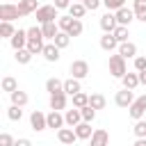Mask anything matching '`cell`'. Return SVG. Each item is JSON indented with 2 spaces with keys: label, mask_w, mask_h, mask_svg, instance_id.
<instances>
[{
  "label": "cell",
  "mask_w": 146,
  "mask_h": 146,
  "mask_svg": "<svg viewBox=\"0 0 146 146\" xmlns=\"http://www.w3.org/2000/svg\"><path fill=\"white\" fill-rule=\"evenodd\" d=\"M57 11H59V9H57L55 5H41V7L36 9V23H39V25L55 23V18H59Z\"/></svg>",
  "instance_id": "6da1fadb"
},
{
  "label": "cell",
  "mask_w": 146,
  "mask_h": 146,
  "mask_svg": "<svg viewBox=\"0 0 146 146\" xmlns=\"http://www.w3.org/2000/svg\"><path fill=\"white\" fill-rule=\"evenodd\" d=\"M107 66H110V75H114V78H119V80L128 73V68H125V59H123L119 52H116V55H110V64H107Z\"/></svg>",
  "instance_id": "7a4b0ae2"
},
{
  "label": "cell",
  "mask_w": 146,
  "mask_h": 146,
  "mask_svg": "<svg viewBox=\"0 0 146 146\" xmlns=\"http://www.w3.org/2000/svg\"><path fill=\"white\" fill-rule=\"evenodd\" d=\"M16 18H21L18 5H11V2H2V5H0V21H7V23H11V21H16Z\"/></svg>",
  "instance_id": "3957f363"
},
{
  "label": "cell",
  "mask_w": 146,
  "mask_h": 146,
  "mask_svg": "<svg viewBox=\"0 0 146 146\" xmlns=\"http://www.w3.org/2000/svg\"><path fill=\"white\" fill-rule=\"evenodd\" d=\"M128 114H130L135 121L144 119V114H146V94H144V96H139V98H135V103L128 107Z\"/></svg>",
  "instance_id": "277c9868"
},
{
  "label": "cell",
  "mask_w": 146,
  "mask_h": 146,
  "mask_svg": "<svg viewBox=\"0 0 146 146\" xmlns=\"http://www.w3.org/2000/svg\"><path fill=\"white\" fill-rule=\"evenodd\" d=\"M71 78H75V80H84L87 75H89V64L84 62V59H75V62H71Z\"/></svg>",
  "instance_id": "5b68a950"
},
{
  "label": "cell",
  "mask_w": 146,
  "mask_h": 146,
  "mask_svg": "<svg viewBox=\"0 0 146 146\" xmlns=\"http://www.w3.org/2000/svg\"><path fill=\"white\" fill-rule=\"evenodd\" d=\"M30 125H32V130H34V132L46 130V128H48V114H43V112L34 110V112L30 114Z\"/></svg>",
  "instance_id": "8992f818"
},
{
  "label": "cell",
  "mask_w": 146,
  "mask_h": 146,
  "mask_svg": "<svg viewBox=\"0 0 146 146\" xmlns=\"http://www.w3.org/2000/svg\"><path fill=\"white\" fill-rule=\"evenodd\" d=\"M89 146H110V132L105 128H96L89 139Z\"/></svg>",
  "instance_id": "52a82bcc"
},
{
  "label": "cell",
  "mask_w": 146,
  "mask_h": 146,
  "mask_svg": "<svg viewBox=\"0 0 146 146\" xmlns=\"http://www.w3.org/2000/svg\"><path fill=\"white\" fill-rule=\"evenodd\" d=\"M114 16H116V23H119V25L128 27V25L135 21V9H128V7H123V9L114 11Z\"/></svg>",
  "instance_id": "ba28073f"
},
{
  "label": "cell",
  "mask_w": 146,
  "mask_h": 146,
  "mask_svg": "<svg viewBox=\"0 0 146 146\" xmlns=\"http://www.w3.org/2000/svg\"><path fill=\"white\" fill-rule=\"evenodd\" d=\"M100 27H103V32H105V34H110V32H114V30L119 27L114 11H107L105 16H100Z\"/></svg>",
  "instance_id": "9c48e42d"
},
{
  "label": "cell",
  "mask_w": 146,
  "mask_h": 146,
  "mask_svg": "<svg viewBox=\"0 0 146 146\" xmlns=\"http://www.w3.org/2000/svg\"><path fill=\"white\" fill-rule=\"evenodd\" d=\"M9 43H11V48H14V52L16 50H23V48H27V30H18L11 39H9Z\"/></svg>",
  "instance_id": "30bf717a"
},
{
  "label": "cell",
  "mask_w": 146,
  "mask_h": 146,
  "mask_svg": "<svg viewBox=\"0 0 146 146\" xmlns=\"http://www.w3.org/2000/svg\"><path fill=\"white\" fill-rule=\"evenodd\" d=\"M114 103H116L119 107H130V105L135 103V96H132V91H130V89H121V91H116Z\"/></svg>",
  "instance_id": "8fae6325"
},
{
  "label": "cell",
  "mask_w": 146,
  "mask_h": 146,
  "mask_svg": "<svg viewBox=\"0 0 146 146\" xmlns=\"http://www.w3.org/2000/svg\"><path fill=\"white\" fill-rule=\"evenodd\" d=\"M64 121H66V125H71V128L80 125V123H82V112H80L78 107H73V110H66V114H64Z\"/></svg>",
  "instance_id": "7c38bea8"
},
{
  "label": "cell",
  "mask_w": 146,
  "mask_h": 146,
  "mask_svg": "<svg viewBox=\"0 0 146 146\" xmlns=\"http://www.w3.org/2000/svg\"><path fill=\"white\" fill-rule=\"evenodd\" d=\"M57 139H59L64 146H71V144L78 139V135H75L73 128H62V130H57Z\"/></svg>",
  "instance_id": "4fadbf2b"
},
{
  "label": "cell",
  "mask_w": 146,
  "mask_h": 146,
  "mask_svg": "<svg viewBox=\"0 0 146 146\" xmlns=\"http://www.w3.org/2000/svg\"><path fill=\"white\" fill-rule=\"evenodd\" d=\"M46 91H48L50 96L64 94V82H62L59 78H48V80H46Z\"/></svg>",
  "instance_id": "5bb4252c"
},
{
  "label": "cell",
  "mask_w": 146,
  "mask_h": 146,
  "mask_svg": "<svg viewBox=\"0 0 146 146\" xmlns=\"http://www.w3.org/2000/svg\"><path fill=\"white\" fill-rule=\"evenodd\" d=\"M64 123H66V121H64V114L50 110V114H48V128H52V130H62Z\"/></svg>",
  "instance_id": "9a60e30c"
},
{
  "label": "cell",
  "mask_w": 146,
  "mask_h": 146,
  "mask_svg": "<svg viewBox=\"0 0 146 146\" xmlns=\"http://www.w3.org/2000/svg\"><path fill=\"white\" fill-rule=\"evenodd\" d=\"M119 55L123 59H130V57H137V46L132 41H125V43H119Z\"/></svg>",
  "instance_id": "2e32d148"
},
{
  "label": "cell",
  "mask_w": 146,
  "mask_h": 146,
  "mask_svg": "<svg viewBox=\"0 0 146 146\" xmlns=\"http://www.w3.org/2000/svg\"><path fill=\"white\" fill-rule=\"evenodd\" d=\"M36 9H39V2L36 0H18V11H21V16H27V14H36Z\"/></svg>",
  "instance_id": "e0dca14e"
},
{
  "label": "cell",
  "mask_w": 146,
  "mask_h": 146,
  "mask_svg": "<svg viewBox=\"0 0 146 146\" xmlns=\"http://www.w3.org/2000/svg\"><path fill=\"white\" fill-rule=\"evenodd\" d=\"M121 82H123V89L135 91V89L139 87V73H125V75L121 78Z\"/></svg>",
  "instance_id": "ac0fdd59"
},
{
  "label": "cell",
  "mask_w": 146,
  "mask_h": 146,
  "mask_svg": "<svg viewBox=\"0 0 146 146\" xmlns=\"http://www.w3.org/2000/svg\"><path fill=\"white\" fill-rule=\"evenodd\" d=\"M80 91H82L80 80H75V78L64 80V94H66V96H75V94H80Z\"/></svg>",
  "instance_id": "d6986e66"
},
{
  "label": "cell",
  "mask_w": 146,
  "mask_h": 146,
  "mask_svg": "<svg viewBox=\"0 0 146 146\" xmlns=\"http://www.w3.org/2000/svg\"><path fill=\"white\" fill-rule=\"evenodd\" d=\"M100 48H103V50H107V52H112L114 48H119V41L114 39V34H112V32L100 36Z\"/></svg>",
  "instance_id": "ffe728a7"
},
{
  "label": "cell",
  "mask_w": 146,
  "mask_h": 146,
  "mask_svg": "<svg viewBox=\"0 0 146 146\" xmlns=\"http://www.w3.org/2000/svg\"><path fill=\"white\" fill-rule=\"evenodd\" d=\"M43 59L46 62H57L59 59V48L55 46V43H46V48H43Z\"/></svg>",
  "instance_id": "44dd1931"
},
{
  "label": "cell",
  "mask_w": 146,
  "mask_h": 146,
  "mask_svg": "<svg viewBox=\"0 0 146 146\" xmlns=\"http://www.w3.org/2000/svg\"><path fill=\"white\" fill-rule=\"evenodd\" d=\"M73 130H75L78 139H91V135H94V130H91V123H87V121H82V123H80V125H75Z\"/></svg>",
  "instance_id": "7402d4cb"
},
{
  "label": "cell",
  "mask_w": 146,
  "mask_h": 146,
  "mask_svg": "<svg viewBox=\"0 0 146 146\" xmlns=\"http://www.w3.org/2000/svg\"><path fill=\"white\" fill-rule=\"evenodd\" d=\"M41 32H43V39H55L62 30H59V25H57V21H55V23H46V25H41Z\"/></svg>",
  "instance_id": "603a6c76"
},
{
  "label": "cell",
  "mask_w": 146,
  "mask_h": 146,
  "mask_svg": "<svg viewBox=\"0 0 146 146\" xmlns=\"http://www.w3.org/2000/svg\"><path fill=\"white\" fill-rule=\"evenodd\" d=\"M9 96H11V105H16V107H25L27 100H30V96H27L25 91H21V89H16V91L9 94Z\"/></svg>",
  "instance_id": "cb8c5ba5"
},
{
  "label": "cell",
  "mask_w": 146,
  "mask_h": 146,
  "mask_svg": "<svg viewBox=\"0 0 146 146\" xmlns=\"http://www.w3.org/2000/svg\"><path fill=\"white\" fill-rule=\"evenodd\" d=\"M132 9H135V18L141 21V23H146V0H135Z\"/></svg>",
  "instance_id": "d4e9b609"
},
{
  "label": "cell",
  "mask_w": 146,
  "mask_h": 146,
  "mask_svg": "<svg viewBox=\"0 0 146 146\" xmlns=\"http://www.w3.org/2000/svg\"><path fill=\"white\" fill-rule=\"evenodd\" d=\"M43 48H46L43 36H41V39H27V50H30L32 55H41V52H43Z\"/></svg>",
  "instance_id": "484cf974"
},
{
  "label": "cell",
  "mask_w": 146,
  "mask_h": 146,
  "mask_svg": "<svg viewBox=\"0 0 146 146\" xmlns=\"http://www.w3.org/2000/svg\"><path fill=\"white\" fill-rule=\"evenodd\" d=\"M64 107H66V94H55V96H50V110L59 112V110H64Z\"/></svg>",
  "instance_id": "4316f807"
},
{
  "label": "cell",
  "mask_w": 146,
  "mask_h": 146,
  "mask_svg": "<svg viewBox=\"0 0 146 146\" xmlns=\"http://www.w3.org/2000/svg\"><path fill=\"white\" fill-rule=\"evenodd\" d=\"M84 14H87V7H84L82 2H73V5L68 7V16H73V18H78V21H80V18H82Z\"/></svg>",
  "instance_id": "83f0119b"
},
{
  "label": "cell",
  "mask_w": 146,
  "mask_h": 146,
  "mask_svg": "<svg viewBox=\"0 0 146 146\" xmlns=\"http://www.w3.org/2000/svg\"><path fill=\"white\" fill-rule=\"evenodd\" d=\"M89 105H91L94 110H103V107L107 105V98H105L103 94H91V96H89Z\"/></svg>",
  "instance_id": "f1b7e54d"
},
{
  "label": "cell",
  "mask_w": 146,
  "mask_h": 146,
  "mask_svg": "<svg viewBox=\"0 0 146 146\" xmlns=\"http://www.w3.org/2000/svg\"><path fill=\"white\" fill-rule=\"evenodd\" d=\"M16 32H18V30H16L11 23H7V21H2V23H0V36H5V39H11Z\"/></svg>",
  "instance_id": "f546056e"
},
{
  "label": "cell",
  "mask_w": 146,
  "mask_h": 146,
  "mask_svg": "<svg viewBox=\"0 0 146 146\" xmlns=\"http://www.w3.org/2000/svg\"><path fill=\"white\" fill-rule=\"evenodd\" d=\"M52 43H55V46L62 50V48H66V46L71 43V34H68V32H59V34L52 39Z\"/></svg>",
  "instance_id": "4dcf8cb0"
},
{
  "label": "cell",
  "mask_w": 146,
  "mask_h": 146,
  "mask_svg": "<svg viewBox=\"0 0 146 146\" xmlns=\"http://www.w3.org/2000/svg\"><path fill=\"white\" fill-rule=\"evenodd\" d=\"M18 89V82L11 78V75H5L2 78V91H7V94H14Z\"/></svg>",
  "instance_id": "1f68e13d"
},
{
  "label": "cell",
  "mask_w": 146,
  "mask_h": 146,
  "mask_svg": "<svg viewBox=\"0 0 146 146\" xmlns=\"http://www.w3.org/2000/svg\"><path fill=\"white\" fill-rule=\"evenodd\" d=\"M71 98H73V107H78V110H82V107H87V105H89V96H87L84 91H80V94L71 96Z\"/></svg>",
  "instance_id": "d6a6232c"
},
{
  "label": "cell",
  "mask_w": 146,
  "mask_h": 146,
  "mask_svg": "<svg viewBox=\"0 0 146 146\" xmlns=\"http://www.w3.org/2000/svg\"><path fill=\"white\" fill-rule=\"evenodd\" d=\"M132 132H135V137H137V139H146V121H144V119L135 121V128H132Z\"/></svg>",
  "instance_id": "836d02e7"
},
{
  "label": "cell",
  "mask_w": 146,
  "mask_h": 146,
  "mask_svg": "<svg viewBox=\"0 0 146 146\" xmlns=\"http://www.w3.org/2000/svg\"><path fill=\"white\" fill-rule=\"evenodd\" d=\"M112 34H114V39H116L119 43H125V41H128V34H130V32H128V27L119 25V27H116V30H114Z\"/></svg>",
  "instance_id": "e575fe53"
},
{
  "label": "cell",
  "mask_w": 146,
  "mask_h": 146,
  "mask_svg": "<svg viewBox=\"0 0 146 146\" xmlns=\"http://www.w3.org/2000/svg\"><path fill=\"white\" fill-rule=\"evenodd\" d=\"M16 62L18 64H30V59H32V52L27 50V48H23V50H16Z\"/></svg>",
  "instance_id": "d590c367"
},
{
  "label": "cell",
  "mask_w": 146,
  "mask_h": 146,
  "mask_svg": "<svg viewBox=\"0 0 146 146\" xmlns=\"http://www.w3.org/2000/svg\"><path fill=\"white\" fill-rule=\"evenodd\" d=\"M103 5L107 7V11H119L125 7V0H103Z\"/></svg>",
  "instance_id": "8d00e7d4"
},
{
  "label": "cell",
  "mask_w": 146,
  "mask_h": 146,
  "mask_svg": "<svg viewBox=\"0 0 146 146\" xmlns=\"http://www.w3.org/2000/svg\"><path fill=\"white\" fill-rule=\"evenodd\" d=\"M73 21H75L73 16H59V18H57V25H59L62 32H68V27L73 25Z\"/></svg>",
  "instance_id": "74e56055"
},
{
  "label": "cell",
  "mask_w": 146,
  "mask_h": 146,
  "mask_svg": "<svg viewBox=\"0 0 146 146\" xmlns=\"http://www.w3.org/2000/svg\"><path fill=\"white\" fill-rule=\"evenodd\" d=\"M7 116H9V121H21V119H23V110L16 107V105H11V107L7 110Z\"/></svg>",
  "instance_id": "f35d334b"
},
{
  "label": "cell",
  "mask_w": 146,
  "mask_h": 146,
  "mask_svg": "<svg viewBox=\"0 0 146 146\" xmlns=\"http://www.w3.org/2000/svg\"><path fill=\"white\" fill-rule=\"evenodd\" d=\"M80 112H82V121H87V123H91V121L96 119V110H94L91 105H87V107H82Z\"/></svg>",
  "instance_id": "ab89813d"
},
{
  "label": "cell",
  "mask_w": 146,
  "mask_h": 146,
  "mask_svg": "<svg viewBox=\"0 0 146 146\" xmlns=\"http://www.w3.org/2000/svg\"><path fill=\"white\" fill-rule=\"evenodd\" d=\"M82 30H84L82 21H78V18H75V21H73V25L68 27V34H71V36H80V34H82Z\"/></svg>",
  "instance_id": "60d3db41"
},
{
  "label": "cell",
  "mask_w": 146,
  "mask_h": 146,
  "mask_svg": "<svg viewBox=\"0 0 146 146\" xmlns=\"http://www.w3.org/2000/svg\"><path fill=\"white\" fill-rule=\"evenodd\" d=\"M135 71H137V73L146 71V57H144V55H137V57H135Z\"/></svg>",
  "instance_id": "b9f144b4"
},
{
  "label": "cell",
  "mask_w": 146,
  "mask_h": 146,
  "mask_svg": "<svg viewBox=\"0 0 146 146\" xmlns=\"http://www.w3.org/2000/svg\"><path fill=\"white\" fill-rule=\"evenodd\" d=\"M14 144H16V139H14L9 132H2V135H0V146H14Z\"/></svg>",
  "instance_id": "7bdbcfd3"
},
{
  "label": "cell",
  "mask_w": 146,
  "mask_h": 146,
  "mask_svg": "<svg viewBox=\"0 0 146 146\" xmlns=\"http://www.w3.org/2000/svg\"><path fill=\"white\" fill-rule=\"evenodd\" d=\"M82 5L87 7V11H96V9H98V7L103 5V0H84Z\"/></svg>",
  "instance_id": "ee69618b"
},
{
  "label": "cell",
  "mask_w": 146,
  "mask_h": 146,
  "mask_svg": "<svg viewBox=\"0 0 146 146\" xmlns=\"http://www.w3.org/2000/svg\"><path fill=\"white\" fill-rule=\"evenodd\" d=\"M71 5H73L71 0H55V7H57V9H68Z\"/></svg>",
  "instance_id": "f6af8a7d"
},
{
  "label": "cell",
  "mask_w": 146,
  "mask_h": 146,
  "mask_svg": "<svg viewBox=\"0 0 146 146\" xmlns=\"http://www.w3.org/2000/svg\"><path fill=\"white\" fill-rule=\"evenodd\" d=\"M14 146H32V141L27 139V137H21V139H16V144Z\"/></svg>",
  "instance_id": "bcb514c9"
},
{
  "label": "cell",
  "mask_w": 146,
  "mask_h": 146,
  "mask_svg": "<svg viewBox=\"0 0 146 146\" xmlns=\"http://www.w3.org/2000/svg\"><path fill=\"white\" fill-rule=\"evenodd\" d=\"M139 84H146V71L139 73Z\"/></svg>",
  "instance_id": "7dc6e473"
},
{
  "label": "cell",
  "mask_w": 146,
  "mask_h": 146,
  "mask_svg": "<svg viewBox=\"0 0 146 146\" xmlns=\"http://www.w3.org/2000/svg\"><path fill=\"white\" fill-rule=\"evenodd\" d=\"M135 146H146V139H137V141H135Z\"/></svg>",
  "instance_id": "c3c4849f"
},
{
  "label": "cell",
  "mask_w": 146,
  "mask_h": 146,
  "mask_svg": "<svg viewBox=\"0 0 146 146\" xmlns=\"http://www.w3.org/2000/svg\"><path fill=\"white\" fill-rule=\"evenodd\" d=\"M73 2H84V0H73Z\"/></svg>",
  "instance_id": "681fc988"
}]
</instances>
